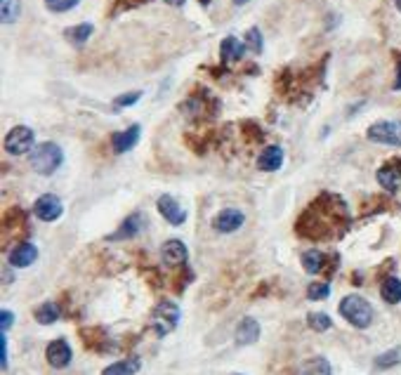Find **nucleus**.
<instances>
[{
    "label": "nucleus",
    "mask_w": 401,
    "mask_h": 375,
    "mask_svg": "<svg viewBox=\"0 0 401 375\" xmlns=\"http://www.w3.org/2000/svg\"><path fill=\"white\" fill-rule=\"evenodd\" d=\"M349 227L347 203L338 193H319L298 217L295 231L310 241H328L342 236Z\"/></svg>",
    "instance_id": "obj_1"
},
{
    "label": "nucleus",
    "mask_w": 401,
    "mask_h": 375,
    "mask_svg": "<svg viewBox=\"0 0 401 375\" xmlns=\"http://www.w3.org/2000/svg\"><path fill=\"white\" fill-rule=\"evenodd\" d=\"M31 168H33L38 175H52L57 172V168L64 163V154H61V149L54 145V142H43L31 152Z\"/></svg>",
    "instance_id": "obj_2"
},
{
    "label": "nucleus",
    "mask_w": 401,
    "mask_h": 375,
    "mask_svg": "<svg viewBox=\"0 0 401 375\" xmlns=\"http://www.w3.org/2000/svg\"><path fill=\"white\" fill-rule=\"evenodd\" d=\"M340 314L342 318H347L354 328H368L373 323V307L368 300H363L361 295H347L340 302Z\"/></svg>",
    "instance_id": "obj_3"
},
{
    "label": "nucleus",
    "mask_w": 401,
    "mask_h": 375,
    "mask_svg": "<svg viewBox=\"0 0 401 375\" xmlns=\"http://www.w3.org/2000/svg\"><path fill=\"white\" fill-rule=\"evenodd\" d=\"M180 316H182L180 307H177L175 302H170V300H160L151 311V328L156 330L158 337H165L177 328Z\"/></svg>",
    "instance_id": "obj_4"
},
{
    "label": "nucleus",
    "mask_w": 401,
    "mask_h": 375,
    "mask_svg": "<svg viewBox=\"0 0 401 375\" xmlns=\"http://www.w3.org/2000/svg\"><path fill=\"white\" fill-rule=\"evenodd\" d=\"M366 137L375 145L401 147V121H380L366 130Z\"/></svg>",
    "instance_id": "obj_5"
},
{
    "label": "nucleus",
    "mask_w": 401,
    "mask_h": 375,
    "mask_svg": "<svg viewBox=\"0 0 401 375\" xmlns=\"http://www.w3.org/2000/svg\"><path fill=\"white\" fill-rule=\"evenodd\" d=\"M33 142H36L33 130L27 128V125H17L5 137V152L10 156H22L33 149Z\"/></svg>",
    "instance_id": "obj_6"
},
{
    "label": "nucleus",
    "mask_w": 401,
    "mask_h": 375,
    "mask_svg": "<svg viewBox=\"0 0 401 375\" xmlns=\"http://www.w3.org/2000/svg\"><path fill=\"white\" fill-rule=\"evenodd\" d=\"M187 260H189V250L180 239H170L160 246V262H163L165 267H172V270H175V267H184Z\"/></svg>",
    "instance_id": "obj_7"
},
{
    "label": "nucleus",
    "mask_w": 401,
    "mask_h": 375,
    "mask_svg": "<svg viewBox=\"0 0 401 375\" xmlns=\"http://www.w3.org/2000/svg\"><path fill=\"white\" fill-rule=\"evenodd\" d=\"M33 212L36 217L43 222H54L61 217V212H64V205H61V201L54 193H43V196L38 198V201L33 203Z\"/></svg>",
    "instance_id": "obj_8"
},
{
    "label": "nucleus",
    "mask_w": 401,
    "mask_h": 375,
    "mask_svg": "<svg viewBox=\"0 0 401 375\" xmlns=\"http://www.w3.org/2000/svg\"><path fill=\"white\" fill-rule=\"evenodd\" d=\"M158 212L163 215L165 222L175 224V227H180V224L187 222V210L182 208L180 203H177V198H172L170 193H163V196H158V203H156Z\"/></svg>",
    "instance_id": "obj_9"
},
{
    "label": "nucleus",
    "mask_w": 401,
    "mask_h": 375,
    "mask_svg": "<svg viewBox=\"0 0 401 375\" xmlns=\"http://www.w3.org/2000/svg\"><path fill=\"white\" fill-rule=\"evenodd\" d=\"M36 258H38V248H36L33 243H29V241L17 243V246L8 253V262L12 267H17V270L31 267L36 262Z\"/></svg>",
    "instance_id": "obj_10"
},
{
    "label": "nucleus",
    "mask_w": 401,
    "mask_h": 375,
    "mask_svg": "<svg viewBox=\"0 0 401 375\" xmlns=\"http://www.w3.org/2000/svg\"><path fill=\"white\" fill-rule=\"evenodd\" d=\"M45 359L52 368H66L71 364L73 352L66 340H52L45 349Z\"/></svg>",
    "instance_id": "obj_11"
},
{
    "label": "nucleus",
    "mask_w": 401,
    "mask_h": 375,
    "mask_svg": "<svg viewBox=\"0 0 401 375\" xmlns=\"http://www.w3.org/2000/svg\"><path fill=\"white\" fill-rule=\"evenodd\" d=\"M245 222V215L236 208H227L218 212V217L213 220V227L215 231H220V234H232V231H236L243 227Z\"/></svg>",
    "instance_id": "obj_12"
},
{
    "label": "nucleus",
    "mask_w": 401,
    "mask_h": 375,
    "mask_svg": "<svg viewBox=\"0 0 401 375\" xmlns=\"http://www.w3.org/2000/svg\"><path fill=\"white\" fill-rule=\"evenodd\" d=\"M144 222H146V220H144V215H142V212H133V215L126 217L121 227L109 236V241H126V239H133V236H137L139 231L144 229Z\"/></svg>",
    "instance_id": "obj_13"
},
{
    "label": "nucleus",
    "mask_w": 401,
    "mask_h": 375,
    "mask_svg": "<svg viewBox=\"0 0 401 375\" xmlns=\"http://www.w3.org/2000/svg\"><path fill=\"white\" fill-rule=\"evenodd\" d=\"M378 182L382 189H387L390 193H394L401 186V163L399 161H390L378 170Z\"/></svg>",
    "instance_id": "obj_14"
},
{
    "label": "nucleus",
    "mask_w": 401,
    "mask_h": 375,
    "mask_svg": "<svg viewBox=\"0 0 401 375\" xmlns=\"http://www.w3.org/2000/svg\"><path fill=\"white\" fill-rule=\"evenodd\" d=\"M234 337H236V345H241V347L252 345V342L260 340V323H257L255 318H250V316L241 318Z\"/></svg>",
    "instance_id": "obj_15"
},
{
    "label": "nucleus",
    "mask_w": 401,
    "mask_h": 375,
    "mask_svg": "<svg viewBox=\"0 0 401 375\" xmlns=\"http://www.w3.org/2000/svg\"><path fill=\"white\" fill-rule=\"evenodd\" d=\"M281 166H283V149L276 145L267 147L257 156V168H260L262 172H276Z\"/></svg>",
    "instance_id": "obj_16"
},
{
    "label": "nucleus",
    "mask_w": 401,
    "mask_h": 375,
    "mask_svg": "<svg viewBox=\"0 0 401 375\" xmlns=\"http://www.w3.org/2000/svg\"><path fill=\"white\" fill-rule=\"evenodd\" d=\"M80 337H83V342H85V347L92 349V352H107V345H109V335H107V330L104 328H97V326H92V328H83L80 330Z\"/></svg>",
    "instance_id": "obj_17"
},
{
    "label": "nucleus",
    "mask_w": 401,
    "mask_h": 375,
    "mask_svg": "<svg viewBox=\"0 0 401 375\" xmlns=\"http://www.w3.org/2000/svg\"><path fill=\"white\" fill-rule=\"evenodd\" d=\"M211 102H213V97L208 95L206 90H201L199 95H191L187 102H184L182 111H184V114H189V118H201V116H206Z\"/></svg>",
    "instance_id": "obj_18"
},
{
    "label": "nucleus",
    "mask_w": 401,
    "mask_h": 375,
    "mask_svg": "<svg viewBox=\"0 0 401 375\" xmlns=\"http://www.w3.org/2000/svg\"><path fill=\"white\" fill-rule=\"evenodd\" d=\"M139 133H142L139 125H130V128L123 130V133H116L114 135V152L116 154L130 152V149L139 142Z\"/></svg>",
    "instance_id": "obj_19"
},
{
    "label": "nucleus",
    "mask_w": 401,
    "mask_h": 375,
    "mask_svg": "<svg viewBox=\"0 0 401 375\" xmlns=\"http://www.w3.org/2000/svg\"><path fill=\"white\" fill-rule=\"evenodd\" d=\"M3 229L8 236L17 234V231H24L27 229V212H24L22 208H10L3 215Z\"/></svg>",
    "instance_id": "obj_20"
},
{
    "label": "nucleus",
    "mask_w": 401,
    "mask_h": 375,
    "mask_svg": "<svg viewBox=\"0 0 401 375\" xmlns=\"http://www.w3.org/2000/svg\"><path fill=\"white\" fill-rule=\"evenodd\" d=\"M245 47L239 38H234V36H229V38L222 41V47H220V54H222V61L225 64H232V61H239L241 57H243Z\"/></svg>",
    "instance_id": "obj_21"
},
{
    "label": "nucleus",
    "mask_w": 401,
    "mask_h": 375,
    "mask_svg": "<svg viewBox=\"0 0 401 375\" xmlns=\"http://www.w3.org/2000/svg\"><path fill=\"white\" fill-rule=\"evenodd\" d=\"M326 262H328V255L321 253V250H307V253L302 255V267H305L310 274H319V272L328 270Z\"/></svg>",
    "instance_id": "obj_22"
},
{
    "label": "nucleus",
    "mask_w": 401,
    "mask_h": 375,
    "mask_svg": "<svg viewBox=\"0 0 401 375\" xmlns=\"http://www.w3.org/2000/svg\"><path fill=\"white\" fill-rule=\"evenodd\" d=\"M380 295L387 304H399L401 302V279L387 277L380 286Z\"/></svg>",
    "instance_id": "obj_23"
},
{
    "label": "nucleus",
    "mask_w": 401,
    "mask_h": 375,
    "mask_svg": "<svg viewBox=\"0 0 401 375\" xmlns=\"http://www.w3.org/2000/svg\"><path fill=\"white\" fill-rule=\"evenodd\" d=\"M139 359L133 356V359H126V361H119V364H111L102 371V375H137L139 371Z\"/></svg>",
    "instance_id": "obj_24"
},
{
    "label": "nucleus",
    "mask_w": 401,
    "mask_h": 375,
    "mask_svg": "<svg viewBox=\"0 0 401 375\" xmlns=\"http://www.w3.org/2000/svg\"><path fill=\"white\" fill-rule=\"evenodd\" d=\"M59 314H61L59 304H54V302H45V304H40V307L36 309V321L43 323V326H50V323L57 321Z\"/></svg>",
    "instance_id": "obj_25"
},
{
    "label": "nucleus",
    "mask_w": 401,
    "mask_h": 375,
    "mask_svg": "<svg viewBox=\"0 0 401 375\" xmlns=\"http://www.w3.org/2000/svg\"><path fill=\"white\" fill-rule=\"evenodd\" d=\"M300 375H333V371H331V364L324 359V356H314V359H310L305 366H302Z\"/></svg>",
    "instance_id": "obj_26"
},
{
    "label": "nucleus",
    "mask_w": 401,
    "mask_h": 375,
    "mask_svg": "<svg viewBox=\"0 0 401 375\" xmlns=\"http://www.w3.org/2000/svg\"><path fill=\"white\" fill-rule=\"evenodd\" d=\"M20 12H22L20 0H0V17H3V24H15Z\"/></svg>",
    "instance_id": "obj_27"
},
{
    "label": "nucleus",
    "mask_w": 401,
    "mask_h": 375,
    "mask_svg": "<svg viewBox=\"0 0 401 375\" xmlns=\"http://www.w3.org/2000/svg\"><path fill=\"white\" fill-rule=\"evenodd\" d=\"M399 364H401V347H394L375 359V368H380V371H387V368H394Z\"/></svg>",
    "instance_id": "obj_28"
},
{
    "label": "nucleus",
    "mask_w": 401,
    "mask_h": 375,
    "mask_svg": "<svg viewBox=\"0 0 401 375\" xmlns=\"http://www.w3.org/2000/svg\"><path fill=\"white\" fill-rule=\"evenodd\" d=\"M307 326L312 330H317V333H324V330H331L333 321L328 314H324V311H312V314L307 316Z\"/></svg>",
    "instance_id": "obj_29"
},
{
    "label": "nucleus",
    "mask_w": 401,
    "mask_h": 375,
    "mask_svg": "<svg viewBox=\"0 0 401 375\" xmlns=\"http://www.w3.org/2000/svg\"><path fill=\"white\" fill-rule=\"evenodd\" d=\"M92 31H95L92 29V24H80V27H73V29L66 31V38H69L71 43H76V45H83V43L92 36Z\"/></svg>",
    "instance_id": "obj_30"
},
{
    "label": "nucleus",
    "mask_w": 401,
    "mask_h": 375,
    "mask_svg": "<svg viewBox=\"0 0 401 375\" xmlns=\"http://www.w3.org/2000/svg\"><path fill=\"white\" fill-rule=\"evenodd\" d=\"M328 295H331V286L324 284V281H319V284H312L310 288H307V297L314 300V302H317V300H326Z\"/></svg>",
    "instance_id": "obj_31"
},
{
    "label": "nucleus",
    "mask_w": 401,
    "mask_h": 375,
    "mask_svg": "<svg viewBox=\"0 0 401 375\" xmlns=\"http://www.w3.org/2000/svg\"><path fill=\"white\" fill-rule=\"evenodd\" d=\"M78 3L80 0H45L47 10H52V12H69L76 8Z\"/></svg>",
    "instance_id": "obj_32"
},
{
    "label": "nucleus",
    "mask_w": 401,
    "mask_h": 375,
    "mask_svg": "<svg viewBox=\"0 0 401 375\" xmlns=\"http://www.w3.org/2000/svg\"><path fill=\"white\" fill-rule=\"evenodd\" d=\"M245 45H248L252 52H262V34L260 29H250L245 34Z\"/></svg>",
    "instance_id": "obj_33"
},
{
    "label": "nucleus",
    "mask_w": 401,
    "mask_h": 375,
    "mask_svg": "<svg viewBox=\"0 0 401 375\" xmlns=\"http://www.w3.org/2000/svg\"><path fill=\"white\" fill-rule=\"evenodd\" d=\"M139 97H142V92H126V95H121V97H116V102L114 106L116 109H126V106H133V104H137L139 102Z\"/></svg>",
    "instance_id": "obj_34"
},
{
    "label": "nucleus",
    "mask_w": 401,
    "mask_h": 375,
    "mask_svg": "<svg viewBox=\"0 0 401 375\" xmlns=\"http://www.w3.org/2000/svg\"><path fill=\"white\" fill-rule=\"evenodd\" d=\"M146 0H119V3H114V10H111V15H119L123 10H130V8H137V5H144Z\"/></svg>",
    "instance_id": "obj_35"
},
{
    "label": "nucleus",
    "mask_w": 401,
    "mask_h": 375,
    "mask_svg": "<svg viewBox=\"0 0 401 375\" xmlns=\"http://www.w3.org/2000/svg\"><path fill=\"white\" fill-rule=\"evenodd\" d=\"M12 323H15V314H12L10 309H3V314H0V326H3V333H8L12 328Z\"/></svg>",
    "instance_id": "obj_36"
},
{
    "label": "nucleus",
    "mask_w": 401,
    "mask_h": 375,
    "mask_svg": "<svg viewBox=\"0 0 401 375\" xmlns=\"http://www.w3.org/2000/svg\"><path fill=\"white\" fill-rule=\"evenodd\" d=\"M0 364L8 366V337H5V333L0 335Z\"/></svg>",
    "instance_id": "obj_37"
},
{
    "label": "nucleus",
    "mask_w": 401,
    "mask_h": 375,
    "mask_svg": "<svg viewBox=\"0 0 401 375\" xmlns=\"http://www.w3.org/2000/svg\"><path fill=\"white\" fill-rule=\"evenodd\" d=\"M165 3L172 5V8H182V5L187 3V0H165Z\"/></svg>",
    "instance_id": "obj_38"
},
{
    "label": "nucleus",
    "mask_w": 401,
    "mask_h": 375,
    "mask_svg": "<svg viewBox=\"0 0 401 375\" xmlns=\"http://www.w3.org/2000/svg\"><path fill=\"white\" fill-rule=\"evenodd\" d=\"M394 90H401V61H399V71H397V83H394Z\"/></svg>",
    "instance_id": "obj_39"
},
{
    "label": "nucleus",
    "mask_w": 401,
    "mask_h": 375,
    "mask_svg": "<svg viewBox=\"0 0 401 375\" xmlns=\"http://www.w3.org/2000/svg\"><path fill=\"white\" fill-rule=\"evenodd\" d=\"M245 3H250V0H234V5H245Z\"/></svg>",
    "instance_id": "obj_40"
},
{
    "label": "nucleus",
    "mask_w": 401,
    "mask_h": 375,
    "mask_svg": "<svg viewBox=\"0 0 401 375\" xmlns=\"http://www.w3.org/2000/svg\"><path fill=\"white\" fill-rule=\"evenodd\" d=\"M201 5H211V0H199Z\"/></svg>",
    "instance_id": "obj_41"
},
{
    "label": "nucleus",
    "mask_w": 401,
    "mask_h": 375,
    "mask_svg": "<svg viewBox=\"0 0 401 375\" xmlns=\"http://www.w3.org/2000/svg\"><path fill=\"white\" fill-rule=\"evenodd\" d=\"M397 8H399V12H401V0H397Z\"/></svg>",
    "instance_id": "obj_42"
},
{
    "label": "nucleus",
    "mask_w": 401,
    "mask_h": 375,
    "mask_svg": "<svg viewBox=\"0 0 401 375\" xmlns=\"http://www.w3.org/2000/svg\"><path fill=\"white\" fill-rule=\"evenodd\" d=\"M234 375H241V373H234Z\"/></svg>",
    "instance_id": "obj_43"
}]
</instances>
